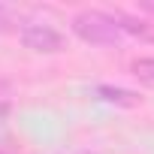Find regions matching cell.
<instances>
[{
  "mask_svg": "<svg viewBox=\"0 0 154 154\" xmlns=\"http://www.w3.org/2000/svg\"><path fill=\"white\" fill-rule=\"evenodd\" d=\"M82 154H91V151H82Z\"/></svg>",
  "mask_w": 154,
  "mask_h": 154,
  "instance_id": "5b68a950",
  "label": "cell"
},
{
  "mask_svg": "<svg viewBox=\"0 0 154 154\" xmlns=\"http://www.w3.org/2000/svg\"><path fill=\"white\" fill-rule=\"evenodd\" d=\"M100 100H106V103H115V106H124V109H133V106H139V94H133V91H127V88H112V85H97V91H94Z\"/></svg>",
  "mask_w": 154,
  "mask_h": 154,
  "instance_id": "3957f363",
  "label": "cell"
},
{
  "mask_svg": "<svg viewBox=\"0 0 154 154\" xmlns=\"http://www.w3.org/2000/svg\"><path fill=\"white\" fill-rule=\"evenodd\" d=\"M0 154H3V151H0Z\"/></svg>",
  "mask_w": 154,
  "mask_h": 154,
  "instance_id": "8992f818",
  "label": "cell"
},
{
  "mask_svg": "<svg viewBox=\"0 0 154 154\" xmlns=\"http://www.w3.org/2000/svg\"><path fill=\"white\" fill-rule=\"evenodd\" d=\"M21 42H24V48L39 51V54H54V51L63 48V36L54 27H48V24H27V27H21Z\"/></svg>",
  "mask_w": 154,
  "mask_h": 154,
  "instance_id": "7a4b0ae2",
  "label": "cell"
},
{
  "mask_svg": "<svg viewBox=\"0 0 154 154\" xmlns=\"http://www.w3.org/2000/svg\"><path fill=\"white\" fill-rule=\"evenodd\" d=\"M72 33L82 42H91V45H115V42H121V30H118L115 18L100 12V9L79 12L72 18Z\"/></svg>",
  "mask_w": 154,
  "mask_h": 154,
  "instance_id": "6da1fadb",
  "label": "cell"
},
{
  "mask_svg": "<svg viewBox=\"0 0 154 154\" xmlns=\"http://www.w3.org/2000/svg\"><path fill=\"white\" fill-rule=\"evenodd\" d=\"M130 69L145 88H154V57H136L130 63Z\"/></svg>",
  "mask_w": 154,
  "mask_h": 154,
  "instance_id": "277c9868",
  "label": "cell"
}]
</instances>
